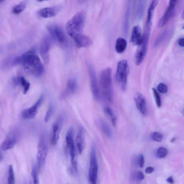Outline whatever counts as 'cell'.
<instances>
[{"label": "cell", "instance_id": "cell-1", "mask_svg": "<svg viewBox=\"0 0 184 184\" xmlns=\"http://www.w3.org/2000/svg\"><path fill=\"white\" fill-rule=\"evenodd\" d=\"M13 64L14 66L22 64L26 72L36 77L40 76L44 71L40 59L33 50L28 51L17 57L13 61Z\"/></svg>", "mask_w": 184, "mask_h": 184}, {"label": "cell", "instance_id": "cell-2", "mask_svg": "<svg viewBox=\"0 0 184 184\" xmlns=\"http://www.w3.org/2000/svg\"><path fill=\"white\" fill-rule=\"evenodd\" d=\"M86 15L81 11L77 13L71 20L68 21L66 25V30L70 37L82 33L84 28Z\"/></svg>", "mask_w": 184, "mask_h": 184}, {"label": "cell", "instance_id": "cell-3", "mask_svg": "<svg viewBox=\"0 0 184 184\" xmlns=\"http://www.w3.org/2000/svg\"><path fill=\"white\" fill-rule=\"evenodd\" d=\"M100 81L104 97L109 102H112L113 95L111 68H107L102 70L100 74Z\"/></svg>", "mask_w": 184, "mask_h": 184}, {"label": "cell", "instance_id": "cell-4", "mask_svg": "<svg viewBox=\"0 0 184 184\" xmlns=\"http://www.w3.org/2000/svg\"><path fill=\"white\" fill-rule=\"evenodd\" d=\"M129 73L128 62L126 60H121L117 64L116 79L122 90L126 88Z\"/></svg>", "mask_w": 184, "mask_h": 184}, {"label": "cell", "instance_id": "cell-5", "mask_svg": "<svg viewBox=\"0 0 184 184\" xmlns=\"http://www.w3.org/2000/svg\"><path fill=\"white\" fill-rule=\"evenodd\" d=\"M48 145L46 138L44 135L40 137L37 147V168L40 170L44 166L48 153Z\"/></svg>", "mask_w": 184, "mask_h": 184}, {"label": "cell", "instance_id": "cell-6", "mask_svg": "<svg viewBox=\"0 0 184 184\" xmlns=\"http://www.w3.org/2000/svg\"><path fill=\"white\" fill-rule=\"evenodd\" d=\"M98 171L95 147L93 145L91 148L89 169V181L90 184H97Z\"/></svg>", "mask_w": 184, "mask_h": 184}, {"label": "cell", "instance_id": "cell-7", "mask_svg": "<svg viewBox=\"0 0 184 184\" xmlns=\"http://www.w3.org/2000/svg\"><path fill=\"white\" fill-rule=\"evenodd\" d=\"M150 30L146 28L143 35V41L141 44L138 46L139 47L137 51L135 56V63L137 66H139L142 63L147 54Z\"/></svg>", "mask_w": 184, "mask_h": 184}, {"label": "cell", "instance_id": "cell-8", "mask_svg": "<svg viewBox=\"0 0 184 184\" xmlns=\"http://www.w3.org/2000/svg\"><path fill=\"white\" fill-rule=\"evenodd\" d=\"M74 130L71 127L68 130L66 136V149L71 157V163L77 162L76 149L73 140Z\"/></svg>", "mask_w": 184, "mask_h": 184}, {"label": "cell", "instance_id": "cell-9", "mask_svg": "<svg viewBox=\"0 0 184 184\" xmlns=\"http://www.w3.org/2000/svg\"><path fill=\"white\" fill-rule=\"evenodd\" d=\"M177 2V1H169L164 14L159 21L158 24L159 27H163L176 14Z\"/></svg>", "mask_w": 184, "mask_h": 184}, {"label": "cell", "instance_id": "cell-10", "mask_svg": "<svg viewBox=\"0 0 184 184\" xmlns=\"http://www.w3.org/2000/svg\"><path fill=\"white\" fill-rule=\"evenodd\" d=\"M51 37L57 42L61 44H64L67 41L65 34L60 26L56 24H52L47 27Z\"/></svg>", "mask_w": 184, "mask_h": 184}, {"label": "cell", "instance_id": "cell-11", "mask_svg": "<svg viewBox=\"0 0 184 184\" xmlns=\"http://www.w3.org/2000/svg\"><path fill=\"white\" fill-rule=\"evenodd\" d=\"M44 96L41 95L37 102L29 108L26 109L22 111L21 116L24 119H32L37 115L39 108L42 103Z\"/></svg>", "mask_w": 184, "mask_h": 184}, {"label": "cell", "instance_id": "cell-12", "mask_svg": "<svg viewBox=\"0 0 184 184\" xmlns=\"http://www.w3.org/2000/svg\"><path fill=\"white\" fill-rule=\"evenodd\" d=\"M88 67L90 80L91 90L92 95L95 99L98 100L100 98V94L95 72L93 68L90 64H88Z\"/></svg>", "mask_w": 184, "mask_h": 184}, {"label": "cell", "instance_id": "cell-13", "mask_svg": "<svg viewBox=\"0 0 184 184\" xmlns=\"http://www.w3.org/2000/svg\"><path fill=\"white\" fill-rule=\"evenodd\" d=\"M52 40L51 38L47 36L44 38L40 46V54L42 57L45 63H48L50 59L49 52L52 47Z\"/></svg>", "mask_w": 184, "mask_h": 184}, {"label": "cell", "instance_id": "cell-14", "mask_svg": "<svg viewBox=\"0 0 184 184\" xmlns=\"http://www.w3.org/2000/svg\"><path fill=\"white\" fill-rule=\"evenodd\" d=\"M62 122V119L60 118L57 120L53 122L51 127V142L53 145H56L59 139Z\"/></svg>", "mask_w": 184, "mask_h": 184}, {"label": "cell", "instance_id": "cell-15", "mask_svg": "<svg viewBox=\"0 0 184 184\" xmlns=\"http://www.w3.org/2000/svg\"><path fill=\"white\" fill-rule=\"evenodd\" d=\"M73 38L76 45L79 48H87L92 44V41L90 38L82 33L77 34Z\"/></svg>", "mask_w": 184, "mask_h": 184}, {"label": "cell", "instance_id": "cell-16", "mask_svg": "<svg viewBox=\"0 0 184 184\" xmlns=\"http://www.w3.org/2000/svg\"><path fill=\"white\" fill-rule=\"evenodd\" d=\"M17 137L14 132H11L5 138L1 146L2 150L6 151L12 149L17 143Z\"/></svg>", "mask_w": 184, "mask_h": 184}, {"label": "cell", "instance_id": "cell-17", "mask_svg": "<svg viewBox=\"0 0 184 184\" xmlns=\"http://www.w3.org/2000/svg\"><path fill=\"white\" fill-rule=\"evenodd\" d=\"M137 108L142 115H146L147 113V102L145 97L141 93L137 92L134 97Z\"/></svg>", "mask_w": 184, "mask_h": 184}, {"label": "cell", "instance_id": "cell-18", "mask_svg": "<svg viewBox=\"0 0 184 184\" xmlns=\"http://www.w3.org/2000/svg\"><path fill=\"white\" fill-rule=\"evenodd\" d=\"M60 9V7L58 6L44 8L40 9L38 12V14L44 18H52L59 12Z\"/></svg>", "mask_w": 184, "mask_h": 184}, {"label": "cell", "instance_id": "cell-19", "mask_svg": "<svg viewBox=\"0 0 184 184\" xmlns=\"http://www.w3.org/2000/svg\"><path fill=\"white\" fill-rule=\"evenodd\" d=\"M76 142L78 150L81 154L84 150L85 147V130L82 126L80 127L77 133Z\"/></svg>", "mask_w": 184, "mask_h": 184}, {"label": "cell", "instance_id": "cell-20", "mask_svg": "<svg viewBox=\"0 0 184 184\" xmlns=\"http://www.w3.org/2000/svg\"><path fill=\"white\" fill-rule=\"evenodd\" d=\"M143 41V35H142L141 28L139 26H134L132 31L131 41L134 45L140 46Z\"/></svg>", "mask_w": 184, "mask_h": 184}, {"label": "cell", "instance_id": "cell-21", "mask_svg": "<svg viewBox=\"0 0 184 184\" xmlns=\"http://www.w3.org/2000/svg\"><path fill=\"white\" fill-rule=\"evenodd\" d=\"M158 1H153L152 2L150 6L148 11L147 18L146 22V28L150 29L152 25V21L153 12L155 7L157 6Z\"/></svg>", "mask_w": 184, "mask_h": 184}, {"label": "cell", "instance_id": "cell-22", "mask_svg": "<svg viewBox=\"0 0 184 184\" xmlns=\"http://www.w3.org/2000/svg\"><path fill=\"white\" fill-rule=\"evenodd\" d=\"M77 88V83L76 79H69L67 81L66 89L63 94V97H66L69 95L73 94L76 90Z\"/></svg>", "mask_w": 184, "mask_h": 184}, {"label": "cell", "instance_id": "cell-23", "mask_svg": "<svg viewBox=\"0 0 184 184\" xmlns=\"http://www.w3.org/2000/svg\"><path fill=\"white\" fill-rule=\"evenodd\" d=\"M127 42L123 38H119L117 40L115 45V49L118 53L124 52L127 48Z\"/></svg>", "mask_w": 184, "mask_h": 184}, {"label": "cell", "instance_id": "cell-24", "mask_svg": "<svg viewBox=\"0 0 184 184\" xmlns=\"http://www.w3.org/2000/svg\"><path fill=\"white\" fill-rule=\"evenodd\" d=\"M146 1H138L136 7V16L138 20H141L143 18L145 12Z\"/></svg>", "mask_w": 184, "mask_h": 184}, {"label": "cell", "instance_id": "cell-25", "mask_svg": "<svg viewBox=\"0 0 184 184\" xmlns=\"http://www.w3.org/2000/svg\"><path fill=\"white\" fill-rule=\"evenodd\" d=\"M104 112L105 114L109 118L113 126L115 127L116 126L117 118L113 110L109 107H106L104 109Z\"/></svg>", "mask_w": 184, "mask_h": 184}, {"label": "cell", "instance_id": "cell-26", "mask_svg": "<svg viewBox=\"0 0 184 184\" xmlns=\"http://www.w3.org/2000/svg\"><path fill=\"white\" fill-rule=\"evenodd\" d=\"M169 31L167 30H165L160 35L158 36L155 40L154 43V47H157L160 45L166 39L168 35Z\"/></svg>", "mask_w": 184, "mask_h": 184}, {"label": "cell", "instance_id": "cell-27", "mask_svg": "<svg viewBox=\"0 0 184 184\" xmlns=\"http://www.w3.org/2000/svg\"><path fill=\"white\" fill-rule=\"evenodd\" d=\"M101 126L102 131L107 137L109 138L112 137L113 136L112 132L109 125L103 121L101 122Z\"/></svg>", "mask_w": 184, "mask_h": 184}, {"label": "cell", "instance_id": "cell-28", "mask_svg": "<svg viewBox=\"0 0 184 184\" xmlns=\"http://www.w3.org/2000/svg\"><path fill=\"white\" fill-rule=\"evenodd\" d=\"M27 3L26 2H22L18 5L13 7L12 12L13 14L17 15L22 12L26 8Z\"/></svg>", "mask_w": 184, "mask_h": 184}, {"label": "cell", "instance_id": "cell-29", "mask_svg": "<svg viewBox=\"0 0 184 184\" xmlns=\"http://www.w3.org/2000/svg\"><path fill=\"white\" fill-rule=\"evenodd\" d=\"M8 184H15L14 169L11 165H9V166Z\"/></svg>", "mask_w": 184, "mask_h": 184}, {"label": "cell", "instance_id": "cell-30", "mask_svg": "<svg viewBox=\"0 0 184 184\" xmlns=\"http://www.w3.org/2000/svg\"><path fill=\"white\" fill-rule=\"evenodd\" d=\"M54 111V107L53 104H51L49 105L48 110L45 115L44 121L45 122H48L52 115L53 114Z\"/></svg>", "mask_w": 184, "mask_h": 184}, {"label": "cell", "instance_id": "cell-31", "mask_svg": "<svg viewBox=\"0 0 184 184\" xmlns=\"http://www.w3.org/2000/svg\"><path fill=\"white\" fill-rule=\"evenodd\" d=\"M21 85L23 88V93L26 94L29 90L30 86V83L23 77H20Z\"/></svg>", "mask_w": 184, "mask_h": 184}, {"label": "cell", "instance_id": "cell-32", "mask_svg": "<svg viewBox=\"0 0 184 184\" xmlns=\"http://www.w3.org/2000/svg\"><path fill=\"white\" fill-rule=\"evenodd\" d=\"M131 3H129L128 6V8L127 9L126 18H125L124 28L126 34H127L128 31L129 26V18L130 12Z\"/></svg>", "mask_w": 184, "mask_h": 184}, {"label": "cell", "instance_id": "cell-33", "mask_svg": "<svg viewBox=\"0 0 184 184\" xmlns=\"http://www.w3.org/2000/svg\"><path fill=\"white\" fill-rule=\"evenodd\" d=\"M38 171L37 167L34 166L32 169V176L33 179V184H39Z\"/></svg>", "mask_w": 184, "mask_h": 184}, {"label": "cell", "instance_id": "cell-34", "mask_svg": "<svg viewBox=\"0 0 184 184\" xmlns=\"http://www.w3.org/2000/svg\"><path fill=\"white\" fill-rule=\"evenodd\" d=\"M168 154L167 150L163 147H159L157 152V156L159 158H164Z\"/></svg>", "mask_w": 184, "mask_h": 184}, {"label": "cell", "instance_id": "cell-35", "mask_svg": "<svg viewBox=\"0 0 184 184\" xmlns=\"http://www.w3.org/2000/svg\"><path fill=\"white\" fill-rule=\"evenodd\" d=\"M151 137L153 141L157 142H161L162 141L163 136L160 133L157 132H153L151 134Z\"/></svg>", "mask_w": 184, "mask_h": 184}, {"label": "cell", "instance_id": "cell-36", "mask_svg": "<svg viewBox=\"0 0 184 184\" xmlns=\"http://www.w3.org/2000/svg\"><path fill=\"white\" fill-rule=\"evenodd\" d=\"M153 95L155 97V100H156V104L157 107L160 108L162 105V102H161V98L160 95L157 92V91L154 88L152 89Z\"/></svg>", "mask_w": 184, "mask_h": 184}, {"label": "cell", "instance_id": "cell-37", "mask_svg": "<svg viewBox=\"0 0 184 184\" xmlns=\"http://www.w3.org/2000/svg\"><path fill=\"white\" fill-rule=\"evenodd\" d=\"M157 90L162 93L165 94L168 92V87L163 83H160L157 87Z\"/></svg>", "mask_w": 184, "mask_h": 184}, {"label": "cell", "instance_id": "cell-38", "mask_svg": "<svg viewBox=\"0 0 184 184\" xmlns=\"http://www.w3.org/2000/svg\"><path fill=\"white\" fill-rule=\"evenodd\" d=\"M136 178L138 181H141L144 178V176L143 173L141 171L137 172L136 174Z\"/></svg>", "mask_w": 184, "mask_h": 184}, {"label": "cell", "instance_id": "cell-39", "mask_svg": "<svg viewBox=\"0 0 184 184\" xmlns=\"http://www.w3.org/2000/svg\"><path fill=\"white\" fill-rule=\"evenodd\" d=\"M139 164L141 168H143L144 166V159L143 155H141L139 157Z\"/></svg>", "mask_w": 184, "mask_h": 184}, {"label": "cell", "instance_id": "cell-40", "mask_svg": "<svg viewBox=\"0 0 184 184\" xmlns=\"http://www.w3.org/2000/svg\"><path fill=\"white\" fill-rule=\"evenodd\" d=\"M20 77H15L13 79V82L15 85H18L21 84Z\"/></svg>", "mask_w": 184, "mask_h": 184}, {"label": "cell", "instance_id": "cell-41", "mask_svg": "<svg viewBox=\"0 0 184 184\" xmlns=\"http://www.w3.org/2000/svg\"><path fill=\"white\" fill-rule=\"evenodd\" d=\"M154 170V168L150 166L146 169L145 172L147 173L150 174L152 173Z\"/></svg>", "mask_w": 184, "mask_h": 184}, {"label": "cell", "instance_id": "cell-42", "mask_svg": "<svg viewBox=\"0 0 184 184\" xmlns=\"http://www.w3.org/2000/svg\"><path fill=\"white\" fill-rule=\"evenodd\" d=\"M184 38H181L179 39L178 40V44L180 46L182 47H183L184 46Z\"/></svg>", "mask_w": 184, "mask_h": 184}, {"label": "cell", "instance_id": "cell-43", "mask_svg": "<svg viewBox=\"0 0 184 184\" xmlns=\"http://www.w3.org/2000/svg\"><path fill=\"white\" fill-rule=\"evenodd\" d=\"M166 181L171 184H173L174 183L173 178L172 176H170V177H169L168 179H166Z\"/></svg>", "mask_w": 184, "mask_h": 184}, {"label": "cell", "instance_id": "cell-44", "mask_svg": "<svg viewBox=\"0 0 184 184\" xmlns=\"http://www.w3.org/2000/svg\"><path fill=\"white\" fill-rule=\"evenodd\" d=\"M2 153L1 152H0V160H1V159H2Z\"/></svg>", "mask_w": 184, "mask_h": 184}, {"label": "cell", "instance_id": "cell-45", "mask_svg": "<svg viewBox=\"0 0 184 184\" xmlns=\"http://www.w3.org/2000/svg\"></svg>", "mask_w": 184, "mask_h": 184}]
</instances>
